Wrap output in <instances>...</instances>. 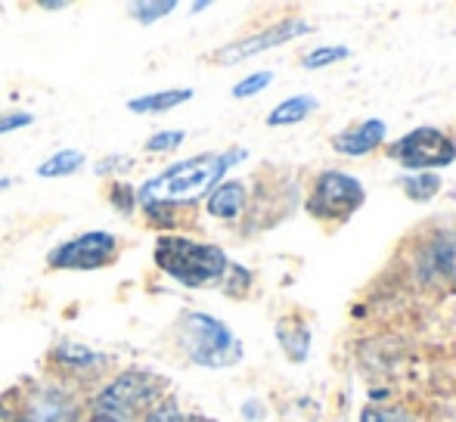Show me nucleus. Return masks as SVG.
I'll list each match as a JSON object with an SVG mask.
<instances>
[{"label":"nucleus","instance_id":"nucleus-1","mask_svg":"<svg viewBox=\"0 0 456 422\" xmlns=\"http://www.w3.org/2000/svg\"><path fill=\"white\" fill-rule=\"evenodd\" d=\"M248 152L242 146H233L227 152H205V156H192L183 162L165 168L162 174L150 177L143 187L137 190V206H183V202L202 199L208 196L217 183L224 181L233 165H240Z\"/></svg>","mask_w":456,"mask_h":422},{"label":"nucleus","instance_id":"nucleus-11","mask_svg":"<svg viewBox=\"0 0 456 422\" xmlns=\"http://www.w3.org/2000/svg\"><path fill=\"white\" fill-rule=\"evenodd\" d=\"M205 208H208L211 217L217 221H236L246 208V183L242 181H221L205 199Z\"/></svg>","mask_w":456,"mask_h":422},{"label":"nucleus","instance_id":"nucleus-9","mask_svg":"<svg viewBox=\"0 0 456 422\" xmlns=\"http://www.w3.org/2000/svg\"><path fill=\"white\" fill-rule=\"evenodd\" d=\"M78 419V398L62 385H41L25 398L16 422H75Z\"/></svg>","mask_w":456,"mask_h":422},{"label":"nucleus","instance_id":"nucleus-14","mask_svg":"<svg viewBox=\"0 0 456 422\" xmlns=\"http://www.w3.org/2000/svg\"><path fill=\"white\" fill-rule=\"evenodd\" d=\"M192 100V87H177V91H152L143 93V97L127 100V109L137 115H159L168 112V109H177Z\"/></svg>","mask_w":456,"mask_h":422},{"label":"nucleus","instance_id":"nucleus-25","mask_svg":"<svg viewBox=\"0 0 456 422\" xmlns=\"http://www.w3.org/2000/svg\"><path fill=\"white\" fill-rule=\"evenodd\" d=\"M35 121L31 112H4L0 115V134H10V131H19V127H28Z\"/></svg>","mask_w":456,"mask_h":422},{"label":"nucleus","instance_id":"nucleus-2","mask_svg":"<svg viewBox=\"0 0 456 422\" xmlns=\"http://www.w3.org/2000/svg\"><path fill=\"white\" fill-rule=\"evenodd\" d=\"M152 258H156L159 271L168 273L171 280H177L186 289H202V286L217 283V280H224V273L230 267L224 248L171 233L159 236Z\"/></svg>","mask_w":456,"mask_h":422},{"label":"nucleus","instance_id":"nucleus-24","mask_svg":"<svg viewBox=\"0 0 456 422\" xmlns=\"http://www.w3.org/2000/svg\"><path fill=\"white\" fill-rule=\"evenodd\" d=\"M134 168L131 156H106L96 162V174H127Z\"/></svg>","mask_w":456,"mask_h":422},{"label":"nucleus","instance_id":"nucleus-15","mask_svg":"<svg viewBox=\"0 0 456 422\" xmlns=\"http://www.w3.org/2000/svg\"><path fill=\"white\" fill-rule=\"evenodd\" d=\"M53 357L62 369H72V373H87V369L106 367V357L100 351H91L87 345H75V342H60L53 348Z\"/></svg>","mask_w":456,"mask_h":422},{"label":"nucleus","instance_id":"nucleus-10","mask_svg":"<svg viewBox=\"0 0 456 422\" xmlns=\"http://www.w3.org/2000/svg\"><path fill=\"white\" fill-rule=\"evenodd\" d=\"M385 137H388V125H385L382 118H363L357 121V125H351L348 131H342L336 137V150L342 152V156H370L372 150H379V146L385 143Z\"/></svg>","mask_w":456,"mask_h":422},{"label":"nucleus","instance_id":"nucleus-23","mask_svg":"<svg viewBox=\"0 0 456 422\" xmlns=\"http://www.w3.org/2000/svg\"><path fill=\"white\" fill-rule=\"evenodd\" d=\"M109 202H112L121 215H131L134 206H137V193H134V187H127V183H112V190H109Z\"/></svg>","mask_w":456,"mask_h":422},{"label":"nucleus","instance_id":"nucleus-3","mask_svg":"<svg viewBox=\"0 0 456 422\" xmlns=\"http://www.w3.org/2000/svg\"><path fill=\"white\" fill-rule=\"evenodd\" d=\"M177 332H181V348L196 367L224 369L242 361V342L224 320L202 311H186Z\"/></svg>","mask_w":456,"mask_h":422},{"label":"nucleus","instance_id":"nucleus-21","mask_svg":"<svg viewBox=\"0 0 456 422\" xmlns=\"http://www.w3.org/2000/svg\"><path fill=\"white\" fill-rule=\"evenodd\" d=\"M183 140H186L183 131H159V134H152V137L146 140L143 150L152 152V156H159V152H175Z\"/></svg>","mask_w":456,"mask_h":422},{"label":"nucleus","instance_id":"nucleus-4","mask_svg":"<svg viewBox=\"0 0 456 422\" xmlns=\"http://www.w3.org/2000/svg\"><path fill=\"white\" fill-rule=\"evenodd\" d=\"M165 382L146 369H127L112 379L94 401V413L109 422H137L162 401Z\"/></svg>","mask_w":456,"mask_h":422},{"label":"nucleus","instance_id":"nucleus-26","mask_svg":"<svg viewBox=\"0 0 456 422\" xmlns=\"http://www.w3.org/2000/svg\"><path fill=\"white\" fill-rule=\"evenodd\" d=\"M361 422H410V417L403 410H363Z\"/></svg>","mask_w":456,"mask_h":422},{"label":"nucleus","instance_id":"nucleus-13","mask_svg":"<svg viewBox=\"0 0 456 422\" xmlns=\"http://www.w3.org/2000/svg\"><path fill=\"white\" fill-rule=\"evenodd\" d=\"M422 273H428L432 280H451L456 277V242L453 236H441L422 255Z\"/></svg>","mask_w":456,"mask_h":422},{"label":"nucleus","instance_id":"nucleus-6","mask_svg":"<svg viewBox=\"0 0 456 422\" xmlns=\"http://www.w3.org/2000/svg\"><path fill=\"white\" fill-rule=\"evenodd\" d=\"M391 156L407 171L419 174V171H435V168L453 165L456 143L444 131H438V127H416V131L403 134V137L391 146Z\"/></svg>","mask_w":456,"mask_h":422},{"label":"nucleus","instance_id":"nucleus-27","mask_svg":"<svg viewBox=\"0 0 456 422\" xmlns=\"http://www.w3.org/2000/svg\"><path fill=\"white\" fill-rule=\"evenodd\" d=\"M261 404L258 401H246V407H242V413H246V419H261Z\"/></svg>","mask_w":456,"mask_h":422},{"label":"nucleus","instance_id":"nucleus-19","mask_svg":"<svg viewBox=\"0 0 456 422\" xmlns=\"http://www.w3.org/2000/svg\"><path fill=\"white\" fill-rule=\"evenodd\" d=\"M351 50L348 47H338V44H323V47H314L311 53H305V69H326V66H336V62L348 60Z\"/></svg>","mask_w":456,"mask_h":422},{"label":"nucleus","instance_id":"nucleus-22","mask_svg":"<svg viewBox=\"0 0 456 422\" xmlns=\"http://www.w3.org/2000/svg\"><path fill=\"white\" fill-rule=\"evenodd\" d=\"M273 81V72H255V75H248V78H242L240 85L233 87V97L236 100H248V97H255V93H261L267 85Z\"/></svg>","mask_w":456,"mask_h":422},{"label":"nucleus","instance_id":"nucleus-20","mask_svg":"<svg viewBox=\"0 0 456 422\" xmlns=\"http://www.w3.org/2000/svg\"><path fill=\"white\" fill-rule=\"evenodd\" d=\"M175 10H177L175 0H162V4H131V6H127V12H131V16L137 19V22H143V25L159 22V19L171 16Z\"/></svg>","mask_w":456,"mask_h":422},{"label":"nucleus","instance_id":"nucleus-5","mask_svg":"<svg viewBox=\"0 0 456 422\" xmlns=\"http://www.w3.org/2000/svg\"><path fill=\"white\" fill-rule=\"evenodd\" d=\"M115 258H118V236L109 230H91L50 248L47 264L56 271H100Z\"/></svg>","mask_w":456,"mask_h":422},{"label":"nucleus","instance_id":"nucleus-18","mask_svg":"<svg viewBox=\"0 0 456 422\" xmlns=\"http://www.w3.org/2000/svg\"><path fill=\"white\" fill-rule=\"evenodd\" d=\"M401 187H403V193H407L410 199L426 202V199H432V196L441 190V177L435 174V171H419V174H407V177H403Z\"/></svg>","mask_w":456,"mask_h":422},{"label":"nucleus","instance_id":"nucleus-29","mask_svg":"<svg viewBox=\"0 0 456 422\" xmlns=\"http://www.w3.org/2000/svg\"><path fill=\"white\" fill-rule=\"evenodd\" d=\"M190 10H192V12H202V10H208V4H205V0H202V4H192Z\"/></svg>","mask_w":456,"mask_h":422},{"label":"nucleus","instance_id":"nucleus-16","mask_svg":"<svg viewBox=\"0 0 456 422\" xmlns=\"http://www.w3.org/2000/svg\"><path fill=\"white\" fill-rule=\"evenodd\" d=\"M317 97H311V93H295V97L282 100L280 106H273V112L267 115V125L271 127H286V125H298V121H305L307 115L317 112Z\"/></svg>","mask_w":456,"mask_h":422},{"label":"nucleus","instance_id":"nucleus-17","mask_svg":"<svg viewBox=\"0 0 456 422\" xmlns=\"http://www.w3.org/2000/svg\"><path fill=\"white\" fill-rule=\"evenodd\" d=\"M81 165H85V152L81 150H60L56 156L44 158L37 165V177H69L75 171H81Z\"/></svg>","mask_w":456,"mask_h":422},{"label":"nucleus","instance_id":"nucleus-30","mask_svg":"<svg viewBox=\"0 0 456 422\" xmlns=\"http://www.w3.org/2000/svg\"><path fill=\"white\" fill-rule=\"evenodd\" d=\"M87 422H109V419H100V417H94V419H87Z\"/></svg>","mask_w":456,"mask_h":422},{"label":"nucleus","instance_id":"nucleus-28","mask_svg":"<svg viewBox=\"0 0 456 422\" xmlns=\"http://www.w3.org/2000/svg\"><path fill=\"white\" fill-rule=\"evenodd\" d=\"M66 0H44L41 4V10H66Z\"/></svg>","mask_w":456,"mask_h":422},{"label":"nucleus","instance_id":"nucleus-12","mask_svg":"<svg viewBox=\"0 0 456 422\" xmlns=\"http://www.w3.org/2000/svg\"><path fill=\"white\" fill-rule=\"evenodd\" d=\"M276 338H280V348L286 351V357L292 363H305L311 354V329L307 323H301L298 317H286L276 323Z\"/></svg>","mask_w":456,"mask_h":422},{"label":"nucleus","instance_id":"nucleus-8","mask_svg":"<svg viewBox=\"0 0 456 422\" xmlns=\"http://www.w3.org/2000/svg\"><path fill=\"white\" fill-rule=\"evenodd\" d=\"M311 31H314L311 22L289 16V19H282V22L271 25V28L258 31V35H248V37H242V41H233V44H227V47L215 50V62H221V66H236V62H246V60H252V56L267 53V50H273V47H282L286 41L311 35Z\"/></svg>","mask_w":456,"mask_h":422},{"label":"nucleus","instance_id":"nucleus-7","mask_svg":"<svg viewBox=\"0 0 456 422\" xmlns=\"http://www.w3.org/2000/svg\"><path fill=\"white\" fill-rule=\"evenodd\" d=\"M366 202V190L357 177L345 174V171H323L317 177L307 199V211L323 221H345Z\"/></svg>","mask_w":456,"mask_h":422}]
</instances>
